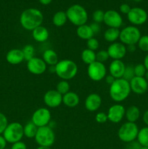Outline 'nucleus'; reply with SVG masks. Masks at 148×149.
Returning <instances> with one entry per match:
<instances>
[{"mask_svg": "<svg viewBox=\"0 0 148 149\" xmlns=\"http://www.w3.org/2000/svg\"><path fill=\"white\" fill-rule=\"evenodd\" d=\"M141 116V112L139 108L136 106H131L126 109L125 117L127 122L136 123Z\"/></svg>", "mask_w": 148, "mask_h": 149, "instance_id": "b1692460", "label": "nucleus"}, {"mask_svg": "<svg viewBox=\"0 0 148 149\" xmlns=\"http://www.w3.org/2000/svg\"><path fill=\"white\" fill-rule=\"evenodd\" d=\"M90 27H91V30H92L94 34H97V33H99L100 32V26L99 23H95V22H93L92 23L89 25Z\"/></svg>", "mask_w": 148, "mask_h": 149, "instance_id": "c03bdc74", "label": "nucleus"}, {"mask_svg": "<svg viewBox=\"0 0 148 149\" xmlns=\"http://www.w3.org/2000/svg\"><path fill=\"white\" fill-rule=\"evenodd\" d=\"M80 97L77 93L69 91L68 93L62 95V103L65 106L69 108H74L79 104Z\"/></svg>", "mask_w": 148, "mask_h": 149, "instance_id": "4be33fe9", "label": "nucleus"}, {"mask_svg": "<svg viewBox=\"0 0 148 149\" xmlns=\"http://www.w3.org/2000/svg\"><path fill=\"white\" fill-rule=\"evenodd\" d=\"M103 22L108 28L119 29L123 24V18L118 12L113 10H109L104 12Z\"/></svg>", "mask_w": 148, "mask_h": 149, "instance_id": "f8f14e48", "label": "nucleus"}, {"mask_svg": "<svg viewBox=\"0 0 148 149\" xmlns=\"http://www.w3.org/2000/svg\"><path fill=\"white\" fill-rule=\"evenodd\" d=\"M51 112L46 108H39L33 112L31 117V122L38 127L48 126L51 122Z\"/></svg>", "mask_w": 148, "mask_h": 149, "instance_id": "9d476101", "label": "nucleus"}, {"mask_svg": "<svg viewBox=\"0 0 148 149\" xmlns=\"http://www.w3.org/2000/svg\"><path fill=\"white\" fill-rule=\"evenodd\" d=\"M42 59L45 63L49 66H55L59 61L57 54L52 49H47L43 52Z\"/></svg>", "mask_w": 148, "mask_h": 149, "instance_id": "5701e85b", "label": "nucleus"}, {"mask_svg": "<svg viewBox=\"0 0 148 149\" xmlns=\"http://www.w3.org/2000/svg\"><path fill=\"white\" fill-rule=\"evenodd\" d=\"M142 120H143L144 123L146 125L147 127H148V110L144 113L143 116H142Z\"/></svg>", "mask_w": 148, "mask_h": 149, "instance_id": "de8ad7c7", "label": "nucleus"}, {"mask_svg": "<svg viewBox=\"0 0 148 149\" xmlns=\"http://www.w3.org/2000/svg\"><path fill=\"white\" fill-rule=\"evenodd\" d=\"M44 102L49 108H57L62 103V95L56 90H49L44 95Z\"/></svg>", "mask_w": 148, "mask_h": 149, "instance_id": "2eb2a0df", "label": "nucleus"}, {"mask_svg": "<svg viewBox=\"0 0 148 149\" xmlns=\"http://www.w3.org/2000/svg\"><path fill=\"white\" fill-rule=\"evenodd\" d=\"M104 12L102 10H97L93 13L92 18L94 22L97 23H102L104 20Z\"/></svg>", "mask_w": 148, "mask_h": 149, "instance_id": "e433bc0d", "label": "nucleus"}, {"mask_svg": "<svg viewBox=\"0 0 148 149\" xmlns=\"http://www.w3.org/2000/svg\"><path fill=\"white\" fill-rule=\"evenodd\" d=\"M49 31L43 26H39L32 31V37L36 42H39V43L46 42L49 38Z\"/></svg>", "mask_w": 148, "mask_h": 149, "instance_id": "412c9836", "label": "nucleus"}, {"mask_svg": "<svg viewBox=\"0 0 148 149\" xmlns=\"http://www.w3.org/2000/svg\"><path fill=\"white\" fill-rule=\"evenodd\" d=\"M102 97L97 93H91L86 98L84 106L86 109L90 112L97 111L102 105Z\"/></svg>", "mask_w": 148, "mask_h": 149, "instance_id": "a211bd4d", "label": "nucleus"}, {"mask_svg": "<svg viewBox=\"0 0 148 149\" xmlns=\"http://www.w3.org/2000/svg\"><path fill=\"white\" fill-rule=\"evenodd\" d=\"M52 1V0H39V2L43 5H48Z\"/></svg>", "mask_w": 148, "mask_h": 149, "instance_id": "3c124183", "label": "nucleus"}, {"mask_svg": "<svg viewBox=\"0 0 148 149\" xmlns=\"http://www.w3.org/2000/svg\"><path fill=\"white\" fill-rule=\"evenodd\" d=\"M134 77V66L131 65H126L124 74H123V79H126V81H130Z\"/></svg>", "mask_w": 148, "mask_h": 149, "instance_id": "72a5a7b5", "label": "nucleus"}, {"mask_svg": "<svg viewBox=\"0 0 148 149\" xmlns=\"http://www.w3.org/2000/svg\"><path fill=\"white\" fill-rule=\"evenodd\" d=\"M24 56V60L26 61H30L33 58H34L35 55V49L33 45H27L23 48L22 49Z\"/></svg>", "mask_w": 148, "mask_h": 149, "instance_id": "7c9ffc66", "label": "nucleus"}, {"mask_svg": "<svg viewBox=\"0 0 148 149\" xmlns=\"http://www.w3.org/2000/svg\"><path fill=\"white\" fill-rule=\"evenodd\" d=\"M126 49H127V52H134L136 49V45H129V46L126 47Z\"/></svg>", "mask_w": 148, "mask_h": 149, "instance_id": "09e8293b", "label": "nucleus"}, {"mask_svg": "<svg viewBox=\"0 0 148 149\" xmlns=\"http://www.w3.org/2000/svg\"><path fill=\"white\" fill-rule=\"evenodd\" d=\"M127 18L132 26H142L148 20V13L141 7H133L128 13Z\"/></svg>", "mask_w": 148, "mask_h": 149, "instance_id": "9b49d317", "label": "nucleus"}, {"mask_svg": "<svg viewBox=\"0 0 148 149\" xmlns=\"http://www.w3.org/2000/svg\"><path fill=\"white\" fill-rule=\"evenodd\" d=\"M144 65L146 68L147 71H148V53L147 54L146 56L145 57V59H144V63H143Z\"/></svg>", "mask_w": 148, "mask_h": 149, "instance_id": "8fccbe9b", "label": "nucleus"}, {"mask_svg": "<svg viewBox=\"0 0 148 149\" xmlns=\"http://www.w3.org/2000/svg\"><path fill=\"white\" fill-rule=\"evenodd\" d=\"M87 74L92 81H100L105 78L107 75V68L103 63L96 61L88 65Z\"/></svg>", "mask_w": 148, "mask_h": 149, "instance_id": "1a4fd4ad", "label": "nucleus"}, {"mask_svg": "<svg viewBox=\"0 0 148 149\" xmlns=\"http://www.w3.org/2000/svg\"><path fill=\"white\" fill-rule=\"evenodd\" d=\"M131 87L129 81L123 78L116 79L114 82L110 85L109 94L113 101L120 103L126 100L130 95Z\"/></svg>", "mask_w": 148, "mask_h": 149, "instance_id": "f03ea898", "label": "nucleus"}, {"mask_svg": "<svg viewBox=\"0 0 148 149\" xmlns=\"http://www.w3.org/2000/svg\"><path fill=\"white\" fill-rule=\"evenodd\" d=\"M10 149H27V146L24 142L20 141L13 143Z\"/></svg>", "mask_w": 148, "mask_h": 149, "instance_id": "a19ab883", "label": "nucleus"}, {"mask_svg": "<svg viewBox=\"0 0 148 149\" xmlns=\"http://www.w3.org/2000/svg\"><path fill=\"white\" fill-rule=\"evenodd\" d=\"M7 141L4 139L2 135H0V149H4L6 148V146H7Z\"/></svg>", "mask_w": 148, "mask_h": 149, "instance_id": "49530a36", "label": "nucleus"}, {"mask_svg": "<svg viewBox=\"0 0 148 149\" xmlns=\"http://www.w3.org/2000/svg\"><path fill=\"white\" fill-rule=\"evenodd\" d=\"M126 109L121 104H114L110 106L107 111V118L108 120L112 123L118 124L121 122L125 116Z\"/></svg>", "mask_w": 148, "mask_h": 149, "instance_id": "ddd939ff", "label": "nucleus"}, {"mask_svg": "<svg viewBox=\"0 0 148 149\" xmlns=\"http://www.w3.org/2000/svg\"><path fill=\"white\" fill-rule=\"evenodd\" d=\"M136 141L142 146L148 147V127L146 126L139 130Z\"/></svg>", "mask_w": 148, "mask_h": 149, "instance_id": "c756f323", "label": "nucleus"}, {"mask_svg": "<svg viewBox=\"0 0 148 149\" xmlns=\"http://www.w3.org/2000/svg\"><path fill=\"white\" fill-rule=\"evenodd\" d=\"M44 15L41 12L36 8H28L21 13L20 23L22 27L27 31H33L41 26Z\"/></svg>", "mask_w": 148, "mask_h": 149, "instance_id": "f257e3e1", "label": "nucleus"}, {"mask_svg": "<svg viewBox=\"0 0 148 149\" xmlns=\"http://www.w3.org/2000/svg\"><path fill=\"white\" fill-rule=\"evenodd\" d=\"M95 120L99 124H104L108 121L107 113L104 112H98L95 116Z\"/></svg>", "mask_w": 148, "mask_h": 149, "instance_id": "ea45409f", "label": "nucleus"}, {"mask_svg": "<svg viewBox=\"0 0 148 149\" xmlns=\"http://www.w3.org/2000/svg\"><path fill=\"white\" fill-rule=\"evenodd\" d=\"M139 130V127L136 123L126 122L118 130V137L122 142L129 143L136 141Z\"/></svg>", "mask_w": 148, "mask_h": 149, "instance_id": "39448f33", "label": "nucleus"}, {"mask_svg": "<svg viewBox=\"0 0 148 149\" xmlns=\"http://www.w3.org/2000/svg\"><path fill=\"white\" fill-rule=\"evenodd\" d=\"M145 78L147 80V81H148V71H147L146 74H145Z\"/></svg>", "mask_w": 148, "mask_h": 149, "instance_id": "864d4df0", "label": "nucleus"}, {"mask_svg": "<svg viewBox=\"0 0 148 149\" xmlns=\"http://www.w3.org/2000/svg\"><path fill=\"white\" fill-rule=\"evenodd\" d=\"M141 31L136 26H128L123 28L120 32L119 39L126 46L136 45L140 39Z\"/></svg>", "mask_w": 148, "mask_h": 149, "instance_id": "6e6552de", "label": "nucleus"}, {"mask_svg": "<svg viewBox=\"0 0 148 149\" xmlns=\"http://www.w3.org/2000/svg\"><path fill=\"white\" fill-rule=\"evenodd\" d=\"M47 65L42 58L34 57L27 61V68L28 71L34 75H41L46 71Z\"/></svg>", "mask_w": 148, "mask_h": 149, "instance_id": "dca6fc26", "label": "nucleus"}, {"mask_svg": "<svg viewBox=\"0 0 148 149\" xmlns=\"http://www.w3.org/2000/svg\"><path fill=\"white\" fill-rule=\"evenodd\" d=\"M55 74L62 80L72 79L78 73V65L74 61L68 59L61 60L55 65Z\"/></svg>", "mask_w": 148, "mask_h": 149, "instance_id": "7ed1b4c3", "label": "nucleus"}, {"mask_svg": "<svg viewBox=\"0 0 148 149\" xmlns=\"http://www.w3.org/2000/svg\"><path fill=\"white\" fill-rule=\"evenodd\" d=\"M120 31L119 29H115V28H108L107 30L104 31V39L106 42L113 43L115 42L119 39Z\"/></svg>", "mask_w": 148, "mask_h": 149, "instance_id": "a878e982", "label": "nucleus"}, {"mask_svg": "<svg viewBox=\"0 0 148 149\" xmlns=\"http://www.w3.org/2000/svg\"><path fill=\"white\" fill-rule=\"evenodd\" d=\"M6 60L11 65H18L21 63L25 61L23 51L20 49H10L6 55Z\"/></svg>", "mask_w": 148, "mask_h": 149, "instance_id": "aec40b11", "label": "nucleus"}, {"mask_svg": "<svg viewBox=\"0 0 148 149\" xmlns=\"http://www.w3.org/2000/svg\"><path fill=\"white\" fill-rule=\"evenodd\" d=\"M68 20L77 27L86 24L88 20V13L86 10L80 4H73L66 10Z\"/></svg>", "mask_w": 148, "mask_h": 149, "instance_id": "20e7f679", "label": "nucleus"}, {"mask_svg": "<svg viewBox=\"0 0 148 149\" xmlns=\"http://www.w3.org/2000/svg\"><path fill=\"white\" fill-rule=\"evenodd\" d=\"M36 149H52L51 147H46V146H39Z\"/></svg>", "mask_w": 148, "mask_h": 149, "instance_id": "603ef678", "label": "nucleus"}, {"mask_svg": "<svg viewBox=\"0 0 148 149\" xmlns=\"http://www.w3.org/2000/svg\"><path fill=\"white\" fill-rule=\"evenodd\" d=\"M76 34L80 39L86 41L91 38L94 37V35L89 25L87 24L78 26L76 29Z\"/></svg>", "mask_w": 148, "mask_h": 149, "instance_id": "393cba45", "label": "nucleus"}, {"mask_svg": "<svg viewBox=\"0 0 148 149\" xmlns=\"http://www.w3.org/2000/svg\"><path fill=\"white\" fill-rule=\"evenodd\" d=\"M34 139L39 146L51 147L55 143V132L50 126L39 127Z\"/></svg>", "mask_w": 148, "mask_h": 149, "instance_id": "423d86ee", "label": "nucleus"}, {"mask_svg": "<svg viewBox=\"0 0 148 149\" xmlns=\"http://www.w3.org/2000/svg\"><path fill=\"white\" fill-rule=\"evenodd\" d=\"M81 60L84 63L89 65L96 61V52L88 48L84 49L81 52Z\"/></svg>", "mask_w": 148, "mask_h": 149, "instance_id": "c85d7f7f", "label": "nucleus"}, {"mask_svg": "<svg viewBox=\"0 0 148 149\" xmlns=\"http://www.w3.org/2000/svg\"><path fill=\"white\" fill-rule=\"evenodd\" d=\"M131 90L136 95L145 94L148 90V81L145 77H134L130 81Z\"/></svg>", "mask_w": 148, "mask_h": 149, "instance_id": "f3484780", "label": "nucleus"}, {"mask_svg": "<svg viewBox=\"0 0 148 149\" xmlns=\"http://www.w3.org/2000/svg\"><path fill=\"white\" fill-rule=\"evenodd\" d=\"M108 52L105 49H102L96 53V61L100 63H104L109 59Z\"/></svg>", "mask_w": 148, "mask_h": 149, "instance_id": "c9c22d12", "label": "nucleus"}, {"mask_svg": "<svg viewBox=\"0 0 148 149\" xmlns=\"http://www.w3.org/2000/svg\"><path fill=\"white\" fill-rule=\"evenodd\" d=\"M115 80V79L113 76L110 75V74H109V75H106L105 81L107 84H109V85H111V84L114 82Z\"/></svg>", "mask_w": 148, "mask_h": 149, "instance_id": "a18cd8bd", "label": "nucleus"}, {"mask_svg": "<svg viewBox=\"0 0 148 149\" xmlns=\"http://www.w3.org/2000/svg\"><path fill=\"white\" fill-rule=\"evenodd\" d=\"M127 144L128 145L126 146V149H140L141 146H142L137 141H132V142L129 143Z\"/></svg>", "mask_w": 148, "mask_h": 149, "instance_id": "37998d69", "label": "nucleus"}, {"mask_svg": "<svg viewBox=\"0 0 148 149\" xmlns=\"http://www.w3.org/2000/svg\"><path fill=\"white\" fill-rule=\"evenodd\" d=\"M134 1H136V2H140V1H142V0H133Z\"/></svg>", "mask_w": 148, "mask_h": 149, "instance_id": "6e6d98bb", "label": "nucleus"}, {"mask_svg": "<svg viewBox=\"0 0 148 149\" xmlns=\"http://www.w3.org/2000/svg\"><path fill=\"white\" fill-rule=\"evenodd\" d=\"M131 9V7L128 4H122L119 7V10H120V13L125 15H128V13L130 12Z\"/></svg>", "mask_w": 148, "mask_h": 149, "instance_id": "79ce46f5", "label": "nucleus"}, {"mask_svg": "<svg viewBox=\"0 0 148 149\" xmlns=\"http://www.w3.org/2000/svg\"><path fill=\"white\" fill-rule=\"evenodd\" d=\"M126 65L122 60H113L109 66V72L115 79L123 78Z\"/></svg>", "mask_w": 148, "mask_h": 149, "instance_id": "6ab92c4d", "label": "nucleus"}, {"mask_svg": "<svg viewBox=\"0 0 148 149\" xmlns=\"http://www.w3.org/2000/svg\"><path fill=\"white\" fill-rule=\"evenodd\" d=\"M38 128L39 127L36 126L31 121L28 122L27 124H26L25 126H23V134H24V136L28 138H30V139L34 138L35 136H36V132H37Z\"/></svg>", "mask_w": 148, "mask_h": 149, "instance_id": "cd10ccee", "label": "nucleus"}, {"mask_svg": "<svg viewBox=\"0 0 148 149\" xmlns=\"http://www.w3.org/2000/svg\"><path fill=\"white\" fill-rule=\"evenodd\" d=\"M68 20L67 15L65 12L58 11L55 13L52 17V23L57 27L63 26Z\"/></svg>", "mask_w": 148, "mask_h": 149, "instance_id": "bb28decb", "label": "nucleus"}, {"mask_svg": "<svg viewBox=\"0 0 148 149\" xmlns=\"http://www.w3.org/2000/svg\"><path fill=\"white\" fill-rule=\"evenodd\" d=\"M137 47L142 52H148V35L141 36L139 42H137Z\"/></svg>", "mask_w": 148, "mask_h": 149, "instance_id": "473e14b6", "label": "nucleus"}, {"mask_svg": "<svg viewBox=\"0 0 148 149\" xmlns=\"http://www.w3.org/2000/svg\"><path fill=\"white\" fill-rule=\"evenodd\" d=\"M2 135L6 141L10 143L13 144L20 141L24 136L23 126L20 123L16 122L8 124Z\"/></svg>", "mask_w": 148, "mask_h": 149, "instance_id": "0eeeda50", "label": "nucleus"}, {"mask_svg": "<svg viewBox=\"0 0 148 149\" xmlns=\"http://www.w3.org/2000/svg\"><path fill=\"white\" fill-rule=\"evenodd\" d=\"M140 149H148V147H146V146H141Z\"/></svg>", "mask_w": 148, "mask_h": 149, "instance_id": "5fc2aeb1", "label": "nucleus"}, {"mask_svg": "<svg viewBox=\"0 0 148 149\" xmlns=\"http://www.w3.org/2000/svg\"><path fill=\"white\" fill-rule=\"evenodd\" d=\"M147 69L143 63H139L134 65V74L135 77H145Z\"/></svg>", "mask_w": 148, "mask_h": 149, "instance_id": "f704fd0d", "label": "nucleus"}, {"mask_svg": "<svg viewBox=\"0 0 148 149\" xmlns=\"http://www.w3.org/2000/svg\"><path fill=\"white\" fill-rule=\"evenodd\" d=\"M109 57L113 60H122L126 55V46L121 42H113L107 49Z\"/></svg>", "mask_w": 148, "mask_h": 149, "instance_id": "4468645a", "label": "nucleus"}, {"mask_svg": "<svg viewBox=\"0 0 148 149\" xmlns=\"http://www.w3.org/2000/svg\"><path fill=\"white\" fill-rule=\"evenodd\" d=\"M7 125H8V120L7 116L4 113L0 112V135H2Z\"/></svg>", "mask_w": 148, "mask_h": 149, "instance_id": "58836bf2", "label": "nucleus"}, {"mask_svg": "<svg viewBox=\"0 0 148 149\" xmlns=\"http://www.w3.org/2000/svg\"><path fill=\"white\" fill-rule=\"evenodd\" d=\"M4 149H10V148H4Z\"/></svg>", "mask_w": 148, "mask_h": 149, "instance_id": "4d7b16f0", "label": "nucleus"}, {"mask_svg": "<svg viewBox=\"0 0 148 149\" xmlns=\"http://www.w3.org/2000/svg\"><path fill=\"white\" fill-rule=\"evenodd\" d=\"M56 90L59 93H60L62 95L68 93L70 91V84L68 81L62 80L59 81L56 86Z\"/></svg>", "mask_w": 148, "mask_h": 149, "instance_id": "2f4dec72", "label": "nucleus"}, {"mask_svg": "<svg viewBox=\"0 0 148 149\" xmlns=\"http://www.w3.org/2000/svg\"><path fill=\"white\" fill-rule=\"evenodd\" d=\"M86 45H87V48H88V49H91V50L94 51V52H95V51L99 48V45H100V44H99L98 40H97L96 38L92 37V38H91V39H89L87 40Z\"/></svg>", "mask_w": 148, "mask_h": 149, "instance_id": "4c0bfd02", "label": "nucleus"}]
</instances>
